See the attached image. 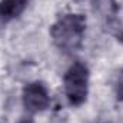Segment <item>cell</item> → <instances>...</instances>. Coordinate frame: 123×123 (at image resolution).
<instances>
[{"mask_svg": "<svg viewBox=\"0 0 123 123\" xmlns=\"http://www.w3.org/2000/svg\"><path fill=\"white\" fill-rule=\"evenodd\" d=\"M86 17L80 13H66L50 26V37L62 52H76L83 46L86 34Z\"/></svg>", "mask_w": 123, "mask_h": 123, "instance_id": "obj_1", "label": "cell"}, {"mask_svg": "<svg viewBox=\"0 0 123 123\" xmlns=\"http://www.w3.org/2000/svg\"><path fill=\"white\" fill-rule=\"evenodd\" d=\"M64 94L70 106H82L89 94V69L83 62H74L64 74Z\"/></svg>", "mask_w": 123, "mask_h": 123, "instance_id": "obj_2", "label": "cell"}, {"mask_svg": "<svg viewBox=\"0 0 123 123\" xmlns=\"http://www.w3.org/2000/svg\"><path fill=\"white\" fill-rule=\"evenodd\" d=\"M23 106L30 113H39L50 106V94L44 83L31 82L23 87L22 93Z\"/></svg>", "mask_w": 123, "mask_h": 123, "instance_id": "obj_3", "label": "cell"}, {"mask_svg": "<svg viewBox=\"0 0 123 123\" xmlns=\"http://www.w3.org/2000/svg\"><path fill=\"white\" fill-rule=\"evenodd\" d=\"M92 10L106 25H115L119 13V4L116 0H90Z\"/></svg>", "mask_w": 123, "mask_h": 123, "instance_id": "obj_4", "label": "cell"}, {"mask_svg": "<svg viewBox=\"0 0 123 123\" xmlns=\"http://www.w3.org/2000/svg\"><path fill=\"white\" fill-rule=\"evenodd\" d=\"M27 1L29 0H0V17L3 22L19 17L25 12Z\"/></svg>", "mask_w": 123, "mask_h": 123, "instance_id": "obj_5", "label": "cell"}, {"mask_svg": "<svg viewBox=\"0 0 123 123\" xmlns=\"http://www.w3.org/2000/svg\"><path fill=\"white\" fill-rule=\"evenodd\" d=\"M115 94L119 102H123V70L117 74V79L115 83Z\"/></svg>", "mask_w": 123, "mask_h": 123, "instance_id": "obj_6", "label": "cell"}, {"mask_svg": "<svg viewBox=\"0 0 123 123\" xmlns=\"http://www.w3.org/2000/svg\"><path fill=\"white\" fill-rule=\"evenodd\" d=\"M19 123H33V120H31V119H27V117H26V119H22V120H20Z\"/></svg>", "mask_w": 123, "mask_h": 123, "instance_id": "obj_7", "label": "cell"}, {"mask_svg": "<svg viewBox=\"0 0 123 123\" xmlns=\"http://www.w3.org/2000/svg\"><path fill=\"white\" fill-rule=\"evenodd\" d=\"M1 22H3V19H1V17H0V23H1Z\"/></svg>", "mask_w": 123, "mask_h": 123, "instance_id": "obj_8", "label": "cell"}, {"mask_svg": "<svg viewBox=\"0 0 123 123\" xmlns=\"http://www.w3.org/2000/svg\"><path fill=\"white\" fill-rule=\"evenodd\" d=\"M77 1H79V0H77Z\"/></svg>", "mask_w": 123, "mask_h": 123, "instance_id": "obj_9", "label": "cell"}]
</instances>
